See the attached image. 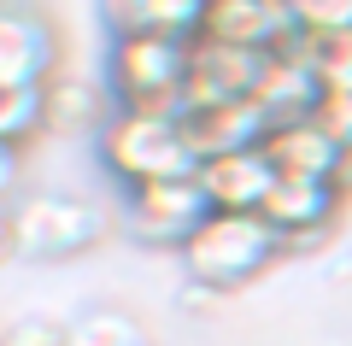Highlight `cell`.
Returning <instances> with one entry per match:
<instances>
[{
    "label": "cell",
    "mask_w": 352,
    "mask_h": 346,
    "mask_svg": "<svg viewBox=\"0 0 352 346\" xmlns=\"http://www.w3.org/2000/svg\"><path fill=\"white\" fill-rule=\"evenodd\" d=\"M282 259H288V247H282V235L270 229L264 211H212L194 229V241L182 247L188 282L212 288V294H235Z\"/></svg>",
    "instance_id": "obj_1"
},
{
    "label": "cell",
    "mask_w": 352,
    "mask_h": 346,
    "mask_svg": "<svg viewBox=\"0 0 352 346\" xmlns=\"http://www.w3.org/2000/svg\"><path fill=\"white\" fill-rule=\"evenodd\" d=\"M94 153H100L106 176L124 188L200 171V159L188 147V129H182L176 111H118L112 106V118L94 129Z\"/></svg>",
    "instance_id": "obj_2"
},
{
    "label": "cell",
    "mask_w": 352,
    "mask_h": 346,
    "mask_svg": "<svg viewBox=\"0 0 352 346\" xmlns=\"http://www.w3.org/2000/svg\"><path fill=\"white\" fill-rule=\"evenodd\" d=\"M194 36H118L106 47V94L118 111H176L188 88Z\"/></svg>",
    "instance_id": "obj_3"
},
{
    "label": "cell",
    "mask_w": 352,
    "mask_h": 346,
    "mask_svg": "<svg viewBox=\"0 0 352 346\" xmlns=\"http://www.w3.org/2000/svg\"><path fill=\"white\" fill-rule=\"evenodd\" d=\"M12 223H18V252L24 259H82L106 241V206H94L88 194H30L12 206Z\"/></svg>",
    "instance_id": "obj_4"
},
{
    "label": "cell",
    "mask_w": 352,
    "mask_h": 346,
    "mask_svg": "<svg viewBox=\"0 0 352 346\" xmlns=\"http://www.w3.org/2000/svg\"><path fill=\"white\" fill-rule=\"evenodd\" d=\"M206 217H212V199H206V188H200V171L124 188V229L141 247H176L182 252Z\"/></svg>",
    "instance_id": "obj_5"
},
{
    "label": "cell",
    "mask_w": 352,
    "mask_h": 346,
    "mask_svg": "<svg viewBox=\"0 0 352 346\" xmlns=\"http://www.w3.org/2000/svg\"><path fill=\"white\" fill-rule=\"evenodd\" d=\"M340 211H346L340 188L335 182H311V176H276V188H270V199H264V217H270V229L282 235L288 252L323 247V241L335 235Z\"/></svg>",
    "instance_id": "obj_6"
},
{
    "label": "cell",
    "mask_w": 352,
    "mask_h": 346,
    "mask_svg": "<svg viewBox=\"0 0 352 346\" xmlns=\"http://www.w3.org/2000/svg\"><path fill=\"white\" fill-rule=\"evenodd\" d=\"M317 100H323V76L305 59V41L288 36L282 47L264 53V71L252 83V106L270 118V124H294V118H311Z\"/></svg>",
    "instance_id": "obj_7"
},
{
    "label": "cell",
    "mask_w": 352,
    "mask_h": 346,
    "mask_svg": "<svg viewBox=\"0 0 352 346\" xmlns=\"http://www.w3.org/2000/svg\"><path fill=\"white\" fill-rule=\"evenodd\" d=\"M194 36L247 47V53H270L294 36V18H288V0H206Z\"/></svg>",
    "instance_id": "obj_8"
},
{
    "label": "cell",
    "mask_w": 352,
    "mask_h": 346,
    "mask_svg": "<svg viewBox=\"0 0 352 346\" xmlns=\"http://www.w3.org/2000/svg\"><path fill=\"white\" fill-rule=\"evenodd\" d=\"M258 71H264V53L223 47V41H200V36H194L188 88H182V111H194V106H223V100H252V83H258Z\"/></svg>",
    "instance_id": "obj_9"
},
{
    "label": "cell",
    "mask_w": 352,
    "mask_h": 346,
    "mask_svg": "<svg viewBox=\"0 0 352 346\" xmlns=\"http://www.w3.org/2000/svg\"><path fill=\"white\" fill-rule=\"evenodd\" d=\"M59 76V36L30 6H0V83H47Z\"/></svg>",
    "instance_id": "obj_10"
},
{
    "label": "cell",
    "mask_w": 352,
    "mask_h": 346,
    "mask_svg": "<svg viewBox=\"0 0 352 346\" xmlns=\"http://www.w3.org/2000/svg\"><path fill=\"white\" fill-rule=\"evenodd\" d=\"M200 188H206V199H212V211H264V199L276 188V164L264 159V141H258V147L206 159L200 164Z\"/></svg>",
    "instance_id": "obj_11"
},
{
    "label": "cell",
    "mask_w": 352,
    "mask_h": 346,
    "mask_svg": "<svg viewBox=\"0 0 352 346\" xmlns=\"http://www.w3.org/2000/svg\"><path fill=\"white\" fill-rule=\"evenodd\" d=\"M182 129H188V147L194 159H223V153H241V147H258L270 136V118H264L252 100H223V106H194L182 111Z\"/></svg>",
    "instance_id": "obj_12"
},
{
    "label": "cell",
    "mask_w": 352,
    "mask_h": 346,
    "mask_svg": "<svg viewBox=\"0 0 352 346\" xmlns=\"http://www.w3.org/2000/svg\"><path fill=\"white\" fill-rule=\"evenodd\" d=\"M264 159L276 164V176H311V182H329L340 164V141L329 136L317 118H294V124H270L264 136Z\"/></svg>",
    "instance_id": "obj_13"
},
{
    "label": "cell",
    "mask_w": 352,
    "mask_h": 346,
    "mask_svg": "<svg viewBox=\"0 0 352 346\" xmlns=\"http://www.w3.org/2000/svg\"><path fill=\"white\" fill-rule=\"evenodd\" d=\"M112 118V94L82 76H47L41 83V136H71V129H100Z\"/></svg>",
    "instance_id": "obj_14"
},
{
    "label": "cell",
    "mask_w": 352,
    "mask_h": 346,
    "mask_svg": "<svg viewBox=\"0 0 352 346\" xmlns=\"http://www.w3.org/2000/svg\"><path fill=\"white\" fill-rule=\"evenodd\" d=\"M206 0H100V24L118 36H194Z\"/></svg>",
    "instance_id": "obj_15"
},
{
    "label": "cell",
    "mask_w": 352,
    "mask_h": 346,
    "mask_svg": "<svg viewBox=\"0 0 352 346\" xmlns=\"http://www.w3.org/2000/svg\"><path fill=\"white\" fill-rule=\"evenodd\" d=\"M71 346H153L147 323L124 305H94L71 323Z\"/></svg>",
    "instance_id": "obj_16"
},
{
    "label": "cell",
    "mask_w": 352,
    "mask_h": 346,
    "mask_svg": "<svg viewBox=\"0 0 352 346\" xmlns=\"http://www.w3.org/2000/svg\"><path fill=\"white\" fill-rule=\"evenodd\" d=\"M41 136V83H0V147Z\"/></svg>",
    "instance_id": "obj_17"
},
{
    "label": "cell",
    "mask_w": 352,
    "mask_h": 346,
    "mask_svg": "<svg viewBox=\"0 0 352 346\" xmlns=\"http://www.w3.org/2000/svg\"><path fill=\"white\" fill-rule=\"evenodd\" d=\"M294 36H340L352 30V0H288Z\"/></svg>",
    "instance_id": "obj_18"
},
{
    "label": "cell",
    "mask_w": 352,
    "mask_h": 346,
    "mask_svg": "<svg viewBox=\"0 0 352 346\" xmlns=\"http://www.w3.org/2000/svg\"><path fill=\"white\" fill-rule=\"evenodd\" d=\"M300 41H305L311 71L323 76V88L352 83V30H340V36H300Z\"/></svg>",
    "instance_id": "obj_19"
},
{
    "label": "cell",
    "mask_w": 352,
    "mask_h": 346,
    "mask_svg": "<svg viewBox=\"0 0 352 346\" xmlns=\"http://www.w3.org/2000/svg\"><path fill=\"white\" fill-rule=\"evenodd\" d=\"M0 346H71V323L47 317V311H30V317H12L0 329Z\"/></svg>",
    "instance_id": "obj_20"
},
{
    "label": "cell",
    "mask_w": 352,
    "mask_h": 346,
    "mask_svg": "<svg viewBox=\"0 0 352 346\" xmlns=\"http://www.w3.org/2000/svg\"><path fill=\"white\" fill-rule=\"evenodd\" d=\"M317 124L329 129V136L340 141V147H352V83H335V88H323V100H317V111H311Z\"/></svg>",
    "instance_id": "obj_21"
},
{
    "label": "cell",
    "mask_w": 352,
    "mask_h": 346,
    "mask_svg": "<svg viewBox=\"0 0 352 346\" xmlns=\"http://www.w3.org/2000/svg\"><path fill=\"white\" fill-rule=\"evenodd\" d=\"M12 259H24V252H18V223H12V206H0V270Z\"/></svg>",
    "instance_id": "obj_22"
},
{
    "label": "cell",
    "mask_w": 352,
    "mask_h": 346,
    "mask_svg": "<svg viewBox=\"0 0 352 346\" xmlns=\"http://www.w3.org/2000/svg\"><path fill=\"white\" fill-rule=\"evenodd\" d=\"M12 188H18V147H0V206Z\"/></svg>",
    "instance_id": "obj_23"
},
{
    "label": "cell",
    "mask_w": 352,
    "mask_h": 346,
    "mask_svg": "<svg viewBox=\"0 0 352 346\" xmlns=\"http://www.w3.org/2000/svg\"><path fill=\"white\" fill-rule=\"evenodd\" d=\"M0 329H6V323H0Z\"/></svg>",
    "instance_id": "obj_24"
}]
</instances>
